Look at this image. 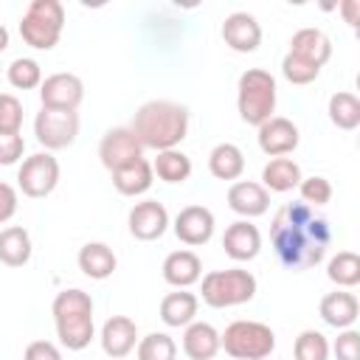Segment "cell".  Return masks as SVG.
Here are the masks:
<instances>
[{
  "mask_svg": "<svg viewBox=\"0 0 360 360\" xmlns=\"http://www.w3.org/2000/svg\"><path fill=\"white\" fill-rule=\"evenodd\" d=\"M326 112H329V121L338 127V129H354L357 124H360V98L354 96V93H346V90H340V93H335L332 98H329V107H326Z\"/></svg>",
  "mask_w": 360,
  "mask_h": 360,
  "instance_id": "obj_29",
  "label": "cell"
},
{
  "mask_svg": "<svg viewBox=\"0 0 360 360\" xmlns=\"http://www.w3.org/2000/svg\"><path fill=\"white\" fill-rule=\"evenodd\" d=\"M287 53H292V56H298V59H304L309 65L323 68L329 62V56H332V39L321 28H301V31L292 34Z\"/></svg>",
  "mask_w": 360,
  "mask_h": 360,
  "instance_id": "obj_19",
  "label": "cell"
},
{
  "mask_svg": "<svg viewBox=\"0 0 360 360\" xmlns=\"http://www.w3.org/2000/svg\"><path fill=\"white\" fill-rule=\"evenodd\" d=\"M135 352H138V360H174L177 343L166 332H149L146 338L138 340Z\"/></svg>",
  "mask_w": 360,
  "mask_h": 360,
  "instance_id": "obj_32",
  "label": "cell"
},
{
  "mask_svg": "<svg viewBox=\"0 0 360 360\" xmlns=\"http://www.w3.org/2000/svg\"><path fill=\"white\" fill-rule=\"evenodd\" d=\"M53 323H56V338L65 349L70 352H82L90 346L93 340V298L79 290H62L53 298Z\"/></svg>",
  "mask_w": 360,
  "mask_h": 360,
  "instance_id": "obj_3",
  "label": "cell"
},
{
  "mask_svg": "<svg viewBox=\"0 0 360 360\" xmlns=\"http://www.w3.org/2000/svg\"><path fill=\"white\" fill-rule=\"evenodd\" d=\"M34 135L45 149H65L79 135L76 110H48L42 107L34 118Z\"/></svg>",
  "mask_w": 360,
  "mask_h": 360,
  "instance_id": "obj_8",
  "label": "cell"
},
{
  "mask_svg": "<svg viewBox=\"0 0 360 360\" xmlns=\"http://www.w3.org/2000/svg\"><path fill=\"white\" fill-rule=\"evenodd\" d=\"M152 172L163 183H183L191 174V160L180 149H166V152H158V158L152 163Z\"/></svg>",
  "mask_w": 360,
  "mask_h": 360,
  "instance_id": "obj_30",
  "label": "cell"
},
{
  "mask_svg": "<svg viewBox=\"0 0 360 360\" xmlns=\"http://www.w3.org/2000/svg\"><path fill=\"white\" fill-rule=\"evenodd\" d=\"M62 25L65 8L59 0H34L20 20V37L37 51H51L62 37Z\"/></svg>",
  "mask_w": 360,
  "mask_h": 360,
  "instance_id": "obj_7",
  "label": "cell"
},
{
  "mask_svg": "<svg viewBox=\"0 0 360 360\" xmlns=\"http://www.w3.org/2000/svg\"><path fill=\"white\" fill-rule=\"evenodd\" d=\"M208 172L217 180H236L245 172V155L236 143H217L208 155Z\"/></svg>",
  "mask_w": 360,
  "mask_h": 360,
  "instance_id": "obj_26",
  "label": "cell"
},
{
  "mask_svg": "<svg viewBox=\"0 0 360 360\" xmlns=\"http://www.w3.org/2000/svg\"><path fill=\"white\" fill-rule=\"evenodd\" d=\"M222 248L225 253L233 259V262H250L259 256L262 250V233L253 222L248 219H236L225 228V236H222Z\"/></svg>",
  "mask_w": 360,
  "mask_h": 360,
  "instance_id": "obj_17",
  "label": "cell"
},
{
  "mask_svg": "<svg viewBox=\"0 0 360 360\" xmlns=\"http://www.w3.org/2000/svg\"><path fill=\"white\" fill-rule=\"evenodd\" d=\"M335 357L338 360H360V332L343 329L335 340Z\"/></svg>",
  "mask_w": 360,
  "mask_h": 360,
  "instance_id": "obj_38",
  "label": "cell"
},
{
  "mask_svg": "<svg viewBox=\"0 0 360 360\" xmlns=\"http://www.w3.org/2000/svg\"><path fill=\"white\" fill-rule=\"evenodd\" d=\"M22 149H25V141L22 135H0V166H11L22 158Z\"/></svg>",
  "mask_w": 360,
  "mask_h": 360,
  "instance_id": "obj_39",
  "label": "cell"
},
{
  "mask_svg": "<svg viewBox=\"0 0 360 360\" xmlns=\"http://www.w3.org/2000/svg\"><path fill=\"white\" fill-rule=\"evenodd\" d=\"M6 76H8L11 87H17V90H34L42 84V68L37 59H28V56L14 59L6 70Z\"/></svg>",
  "mask_w": 360,
  "mask_h": 360,
  "instance_id": "obj_33",
  "label": "cell"
},
{
  "mask_svg": "<svg viewBox=\"0 0 360 360\" xmlns=\"http://www.w3.org/2000/svg\"><path fill=\"white\" fill-rule=\"evenodd\" d=\"M239 118L250 127H262L276 110V79L262 68H248L236 84Z\"/></svg>",
  "mask_w": 360,
  "mask_h": 360,
  "instance_id": "obj_4",
  "label": "cell"
},
{
  "mask_svg": "<svg viewBox=\"0 0 360 360\" xmlns=\"http://www.w3.org/2000/svg\"><path fill=\"white\" fill-rule=\"evenodd\" d=\"M22 360H62V352L51 340H34L25 346Z\"/></svg>",
  "mask_w": 360,
  "mask_h": 360,
  "instance_id": "obj_40",
  "label": "cell"
},
{
  "mask_svg": "<svg viewBox=\"0 0 360 360\" xmlns=\"http://www.w3.org/2000/svg\"><path fill=\"white\" fill-rule=\"evenodd\" d=\"M152 177H155L152 163L141 158V160H135V163L112 172V186L124 197H138V194H143V191L152 188Z\"/></svg>",
  "mask_w": 360,
  "mask_h": 360,
  "instance_id": "obj_24",
  "label": "cell"
},
{
  "mask_svg": "<svg viewBox=\"0 0 360 360\" xmlns=\"http://www.w3.org/2000/svg\"><path fill=\"white\" fill-rule=\"evenodd\" d=\"M22 127V101L11 93H0V135H17Z\"/></svg>",
  "mask_w": 360,
  "mask_h": 360,
  "instance_id": "obj_35",
  "label": "cell"
},
{
  "mask_svg": "<svg viewBox=\"0 0 360 360\" xmlns=\"http://www.w3.org/2000/svg\"><path fill=\"white\" fill-rule=\"evenodd\" d=\"M8 48V31H6V25H0V53Z\"/></svg>",
  "mask_w": 360,
  "mask_h": 360,
  "instance_id": "obj_43",
  "label": "cell"
},
{
  "mask_svg": "<svg viewBox=\"0 0 360 360\" xmlns=\"http://www.w3.org/2000/svg\"><path fill=\"white\" fill-rule=\"evenodd\" d=\"M200 276H202V262L191 250H174L163 259V278L177 290L191 287L194 281H200Z\"/></svg>",
  "mask_w": 360,
  "mask_h": 360,
  "instance_id": "obj_20",
  "label": "cell"
},
{
  "mask_svg": "<svg viewBox=\"0 0 360 360\" xmlns=\"http://www.w3.org/2000/svg\"><path fill=\"white\" fill-rule=\"evenodd\" d=\"M98 158L104 163V169L110 172H118L135 160L143 158V146L138 143V138L132 135L129 127H115V129H107L98 141Z\"/></svg>",
  "mask_w": 360,
  "mask_h": 360,
  "instance_id": "obj_10",
  "label": "cell"
},
{
  "mask_svg": "<svg viewBox=\"0 0 360 360\" xmlns=\"http://www.w3.org/2000/svg\"><path fill=\"white\" fill-rule=\"evenodd\" d=\"M270 242L287 270H309L323 262L332 245V228L312 205L284 202L273 217Z\"/></svg>",
  "mask_w": 360,
  "mask_h": 360,
  "instance_id": "obj_1",
  "label": "cell"
},
{
  "mask_svg": "<svg viewBox=\"0 0 360 360\" xmlns=\"http://www.w3.org/2000/svg\"><path fill=\"white\" fill-rule=\"evenodd\" d=\"M298 191H301V202H307V205H326V202L332 200V186H329V180L321 177V174L301 177Z\"/></svg>",
  "mask_w": 360,
  "mask_h": 360,
  "instance_id": "obj_36",
  "label": "cell"
},
{
  "mask_svg": "<svg viewBox=\"0 0 360 360\" xmlns=\"http://www.w3.org/2000/svg\"><path fill=\"white\" fill-rule=\"evenodd\" d=\"M340 11L346 14V22H349V25H357V11H360V3H357V0H346V3L340 6Z\"/></svg>",
  "mask_w": 360,
  "mask_h": 360,
  "instance_id": "obj_42",
  "label": "cell"
},
{
  "mask_svg": "<svg viewBox=\"0 0 360 360\" xmlns=\"http://www.w3.org/2000/svg\"><path fill=\"white\" fill-rule=\"evenodd\" d=\"M197 307H200V301L194 292H186V290L169 292L160 301V321L166 326H188L197 315Z\"/></svg>",
  "mask_w": 360,
  "mask_h": 360,
  "instance_id": "obj_25",
  "label": "cell"
},
{
  "mask_svg": "<svg viewBox=\"0 0 360 360\" xmlns=\"http://www.w3.org/2000/svg\"><path fill=\"white\" fill-rule=\"evenodd\" d=\"M17 211V191L8 183H0V225L8 222Z\"/></svg>",
  "mask_w": 360,
  "mask_h": 360,
  "instance_id": "obj_41",
  "label": "cell"
},
{
  "mask_svg": "<svg viewBox=\"0 0 360 360\" xmlns=\"http://www.w3.org/2000/svg\"><path fill=\"white\" fill-rule=\"evenodd\" d=\"M259 149L264 152V155H270V158H284V155H290V152H295V146H298V141H301V135H298V127L290 121V118H284V115H273V118H267L262 127H259Z\"/></svg>",
  "mask_w": 360,
  "mask_h": 360,
  "instance_id": "obj_12",
  "label": "cell"
},
{
  "mask_svg": "<svg viewBox=\"0 0 360 360\" xmlns=\"http://www.w3.org/2000/svg\"><path fill=\"white\" fill-rule=\"evenodd\" d=\"M262 183H264V188L278 191V194L292 191V188H298V183H301V166H298L292 158H273V160L262 169Z\"/></svg>",
  "mask_w": 360,
  "mask_h": 360,
  "instance_id": "obj_27",
  "label": "cell"
},
{
  "mask_svg": "<svg viewBox=\"0 0 360 360\" xmlns=\"http://www.w3.org/2000/svg\"><path fill=\"white\" fill-rule=\"evenodd\" d=\"M222 39L236 53H253L262 42V25L248 11H233L222 22Z\"/></svg>",
  "mask_w": 360,
  "mask_h": 360,
  "instance_id": "obj_14",
  "label": "cell"
},
{
  "mask_svg": "<svg viewBox=\"0 0 360 360\" xmlns=\"http://www.w3.org/2000/svg\"><path fill=\"white\" fill-rule=\"evenodd\" d=\"M183 352L191 360H211L219 352V332L205 321H191L183 332Z\"/></svg>",
  "mask_w": 360,
  "mask_h": 360,
  "instance_id": "obj_22",
  "label": "cell"
},
{
  "mask_svg": "<svg viewBox=\"0 0 360 360\" xmlns=\"http://www.w3.org/2000/svg\"><path fill=\"white\" fill-rule=\"evenodd\" d=\"M202 301L214 309H225V307H236V304H248L256 295V278L253 273L242 270V267H228V270H211L208 276H202Z\"/></svg>",
  "mask_w": 360,
  "mask_h": 360,
  "instance_id": "obj_5",
  "label": "cell"
},
{
  "mask_svg": "<svg viewBox=\"0 0 360 360\" xmlns=\"http://www.w3.org/2000/svg\"><path fill=\"white\" fill-rule=\"evenodd\" d=\"M39 98L48 110H76L84 98V84L73 73H51L39 84Z\"/></svg>",
  "mask_w": 360,
  "mask_h": 360,
  "instance_id": "obj_11",
  "label": "cell"
},
{
  "mask_svg": "<svg viewBox=\"0 0 360 360\" xmlns=\"http://www.w3.org/2000/svg\"><path fill=\"white\" fill-rule=\"evenodd\" d=\"M174 233L183 245H205L214 236V214L205 205H186L174 217Z\"/></svg>",
  "mask_w": 360,
  "mask_h": 360,
  "instance_id": "obj_16",
  "label": "cell"
},
{
  "mask_svg": "<svg viewBox=\"0 0 360 360\" xmlns=\"http://www.w3.org/2000/svg\"><path fill=\"white\" fill-rule=\"evenodd\" d=\"M98 340H101V349H104L107 357L121 360L138 346V326L127 315H112V318L104 321Z\"/></svg>",
  "mask_w": 360,
  "mask_h": 360,
  "instance_id": "obj_15",
  "label": "cell"
},
{
  "mask_svg": "<svg viewBox=\"0 0 360 360\" xmlns=\"http://www.w3.org/2000/svg\"><path fill=\"white\" fill-rule=\"evenodd\" d=\"M228 205L231 211H236L239 217L250 219V217H262L270 208V194L262 183L253 180H239L228 188Z\"/></svg>",
  "mask_w": 360,
  "mask_h": 360,
  "instance_id": "obj_18",
  "label": "cell"
},
{
  "mask_svg": "<svg viewBox=\"0 0 360 360\" xmlns=\"http://www.w3.org/2000/svg\"><path fill=\"white\" fill-rule=\"evenodd\" d=\"M326 276L338 287H354V284H360V256L352 253V250L335 253L329 259V264H326Z\"/></svg>",
  "mask_w": 360,
  "mask_h": 360,
  "instance_id": "obj_31",
  "label": "cell"
},
{
  "mask_svg": "<svg viewBox=\"0 0 360 360\" xmlns=\"http://www.w3.org/2000/svg\"><path fill=\"white\" fill-rule=\"evenodd\" d=\"M219 349L233 360H264L276 349V335L262 321H233L219 335Z\"/></svg>",
  "mask_w": 360,
  "mask_h": 360,
  "instance_id": "obj_6",
  "label": "cell"
},
{
  "mask_svg": "<svg viewBox=\"0 0 360 360\" xmlns=\"http://www.w3.org/2000/svg\"><path fill=\"white\" fill-rule=\"evenodd\" d=\"M129 129L143 149H155V152L177 149V143L188 132V110L183 104L155 98L138 107Z\"/></svg>",
  "mask_w": 360,
  "mask_h": 360,
  "instance_id": "obj_2",
  "label": "cell"
},
{
  "mask_svg": "<svg viewBox=\"0 0 360 360\" xmlns=\"http://www.w3.org/2000/svg\"><path fill=\"white\" fill-rule=\"evenodd\" d=\"M79 270L87 276V278H96V281H104L115 273V253L110 245L104 242H87L82 250H79Z\"/></svg>",
  "mask_w": 360,
  "mask_h": 360,
  "instance_id": "obj_23",
  "label": "cell"
},
{
  "mask_svg": "<svg viewBox=\"0 0 360 360\" xmlns=\"http://www.w3.org/2000/svg\"><path fill=\"white\" fill-rule=\"evenodd\" d=\"M281 73H284V79L292 82V84H309V82L318 79L321 68H318V65H309V62H304V59H298V56H292V53H287L284 62H281Z\"/></svg>",
  "mask_w": 360,
  "mask_h": 360,
  "instance_id": "obj_37",
  "label": "cell"
},
{
  "mask_svg": "<svg viewBox=\"0 0 360 360\" xmlns=\"http://www.w3.org/2000/svg\"><path fill=\"white\" fill-rule=\"evenodd\" d=\"M295 360H329V340L318 329H304L295 338Z\"/></svg>",
  "mask_w": 360,
  "mask_h": 360,
  "instance_id": "obj_34",
  "label": "cell"
},
{
  "mask_svg": "<svg viewBox=\"0 0 360 360\" xmlns=\"http://www.w3.org/2000/svg\"><path fill=\"white\" fill-rule=\"evenodd\" d=\"M357 312H360V304L346 290H335L321 298V318L335 329H352V323L357 321Z\"/></svg>",
  "mask_w": 360,
  "mask_h": 360,
  "instance_id": "obj_21",
  "label": "cell"
},
{
  "mask_svg": "<svg viewBox=\"0 0 360 360\" xmlns=\"http://www.w3.org/2000/svg\"><path fill=\"white\" fill-rule=\"evenodd\" d=\"M17 183H20V191L25 197H48L56 183H59V163L51 152H37L31 158L22 160L20 172H17Z\"/></svg>",
  "mask_w": 360,
  "mask_h": 360,
  "instance_id": "obj_9",
  "label": "cell"
},
{
  "mask_svg": "<svg viewBox=\"0 0 360 360\" xmlns=\"http://www.w3.org/2000/svg\"><path fill=\"white\" fill-rule=\"evenodd\" d=\"M31 259V236L25 228L11 225L0 231V262L8 267H22Z\"/></svg>",
  "mask_w": 360,
  "mask_h": 360,
  "instance_id": "obj_28",
  "label": "cell"
},
{
  "mask_svg": "<svg viewBox=\"0 0 360 360\" xmlns=\"http://www.w3.org/2000/svg\"><path fill=\"white\" fill-rule=\"evenodd\" d=\"M169 228V211L163 202L158 200H143V202H135L132 211H129V233L141 242H152V239H160Z\"/></svg>",
  "mask_w": 360,
  "mask_h": 360,
  "instance_id": "obj_13",
  "label": "cell"
}]
</instances>
